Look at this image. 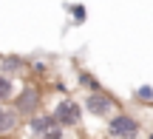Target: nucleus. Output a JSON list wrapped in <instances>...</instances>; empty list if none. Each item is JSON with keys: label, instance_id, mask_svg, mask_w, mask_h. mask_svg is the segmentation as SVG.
<instances>
[{"label": "nucleus", "instance_id": "nucleus-1", "mask_svg": "<svg viewBox=\"0 0 153 139\" xmlns=\"http://www.w3.org/2000/svg\"><path fill=\"white\" fill-rule=\"evenodd\" d=\"M51 114H54V119L62 128H76V125L82 122V111H79V105H76L74 100H60Z\"/></svg>", "mask_w": 153, "mask_h": 139}, {"label": "nucleus", "instance_id": "nucleus-2", "mask_svg": "<svg viewBox=\"0 0 153 139\" xmlns=\"http://www.w3.org/2000/svg\"><path fill=\"white\" fill-rule=\"evenodd\" d=\"M108 134L111 136H139L142 128H139V122L133 117H128V114H116V117H111V122H108Z\"/></svg>", "mask_w": 153, "mask_h": 139}, {"label": "nucleus", "instance_id": "nucleus-3", "mask_svg": "<svg viewBox=\"0 0 153 139\" xmlns=\"http://www.w3.org/2000/svg\"><path fill=\"white\" fill-rule=\"evenodd\" d=\"M111 108H114V100H111L105 91H91L85 97V111L94 114V117H108Z\"/></svg>", "mask_w": 153, "mask_h": 139}, {"label": "nucleus", "instance_id": "nucleus-4", "mask_svg": "<svg viewBox=\"0 0 153 139\" xmlns=\"http://www.w3.org/2000/svg\"><path fill=\"white\" fill-rule=\"evenodd\" d=\"M37 105H40V91L34 88V85H31V88H26V91L14 100V108H17L20 114H34V108H37Z\"/></svg>", "mask_w": 153, "mask_h": 139}, {"label": "nucleus", "instance_id": "nucleus-5", "mask_svg": "<svg viewBox=\"0 0 153 139\" xmlns=\"http://www.w3.org/2000/svg\"><path fill=\"white\" fill-rule=\"evenodd\" d=\"M54 128H62V125L54 119V114H51V117H31V119H28V134H43V136H48Z\"/></svg>", "mask_w": 153, "mask_h": 139}, {"label": "nucleus", "instance_id": "nucleus-6", "mask_svg": "<svg viewBox=\"0 0 153 139\" xmlns=\"http://www.w3.org/2000/svg\"><path fill=\"white\" fill-rule=\"evenodd\" d=\"M17 117H20L17 108H3V105H0V134L14 131L17 128Z\"/></svg>", "mask_w": 153, "mask_h": 139}, {"label": "nucleus", "instance_id": "nucleus-7", "mask_svg": "<svg viewBox=\"0 0 153 139\" xmlns=\"http://www.w3.org/2000/svg\"><path fill=\"white\" fill-rule=\"evenodd\" d=\"M11 91H14V85H11V80L0 74V102H6V100H9V97H11Z\"/></svg>", "mask_w": 153, "mask_h": 139}, {"label": "nucleus", "instance_id": "nucleus-8", "mask_svg": "<svg viewBox=\"0 0 153 139\" xmlns=\"http://www.w3.org/2000/svg\"><path fill=\"white\" fill-rule=\"evenodd\" d=\"M76 83H79V85H85V88H91V91H99V83L91 77V74H85V71H79V74H76Z\"/></svg>", "mask_w": 153, "mask_h": 139}, {"label": "nucleus", "instance_id": "nucleus-9", "mask_svg": "<svg viewBox=\"0 0 153 139\" xmlns=\"http://www.w3.org/2000/svg\"><path fill=\"white\" fill-rule=\"evenodd\" d=\"M136 97H139V102H153V88L142 85V88H136Z\"/></svg>", "mask_w": 153, "mask_h": 139}, {"label": "nucleus", "instance_id": "nucleus-10", "mask_svg": "<svg viewBox=\"0 0 153 139\" xmlns=\"http://www.w3.org/2000/svg\"><path fill=\"white\" fill-rule=\"evenodd\" d=\"M71 17H74V23H85V6L82 3L71 6Z\"/></svg>", "mask_w": 153, "mask_h": 139}, {"label": "nucleus", "instance_id": "nucleus-11", "mask_svg": "<svg viewBox=\"0 0 153 139\" xmlns=\"http://www.w3.org/2000/svg\"><path fill=\"white\" fill-rule=\"evenodd\" d=\"M3 65L6 68H20V60L17 57H9V60H3Z\"/></svg>", "mask_w": 153, "mask_h": 139}]
</instances>
